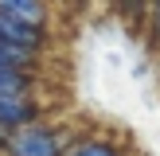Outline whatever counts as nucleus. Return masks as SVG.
Masks as SVG:
<instances>
[{
  "label": "nucleus",
  "mask_w": 160,
  "mask_h": 156,
  "mask_svg": "<svg viewBox=\"0 0 160 156\" xmlns=\"http://www.w3.org/2000/svg\"><path fill=\"white\" fill-rule=\"evenodd\" d=\"M0 16L47 27V4H43V0H0Z\"/></svg>",
  "instance_id": "20e7f679"
},
{
  "label": "nucleus",
  "mask_w": 160,
  "mask_h": 156,
  "mask_svg": "<svg viewBox=\"0 0 160 156\" xmlns=\"http://www.w3.org/2000/svg\"><path fill=\"white\" fill-rule=\"evenodd\" d=\"M67 156H125V152L113 140H106V137H86V140H78V144H70Z\"/></svg>",
  "instance_id": "423d86ee"
},
{
  "label": "nucleus",
  "mask_w": 160,
  "mask_h": 156,
  "mask_svg": "<svg viewBox=\"0 0 160 156\" xmlns=\"http://www.w3.org/2000/svg\"><path fill=\"white\" fill-rule=\"evenodd\" d=\"M0 43H8V47H23V51H35V55H43V47H47V27L0 16Z\"/></svg>",
  "instance_id": "7ed1b4c3"
},
{
  "label": "nucleus",
  "mask_w": 160,
  "mask_h": 156,
  "mask_svg": "<svg viewBox=\"0 0 160 156\" xmlns=\"http://www.w3.org/2000/svg\"><path fill=\"white\" fill-rule=\"evenodd\" d=\"M39 121V105L31 94H0V133H16Z\"/></svg>",
  "instance_id": "f03ea898"
},
{
  "label": "nucleus",
  "mask_w": 160,
  "mask_h": 156,
  "mask_svg": "<svg viewBox=\"0 0 160 156\" xmlns=\"http://www.w3.org/2000/svg\"><path fill=\"white\" fill-rule=\"evenodd\" d=\"M156 16H160V8H156ZM156 35H160V20H156Z\"/></svg>",
  "instance_id": "6e6552de"
},
{
  "label": "nucleus",
  "mask_w": 160,
  "mask_h": 156,
  "mask_svg": "<svg viewBox=\"0 0 160 156\" xmlns=\"http://www.w3.org/2000/svg\"><path fill=\"white\" fill-rule=\"evenodd\" d=\"M35 74H23V70H4L0 66V94H31Z\"/></svg>",
  "instance_id": "0eeeda50"
},
{
  "label": "nucleus",
  "mask_w": 160,
  "mask_h": 156,
  "mask_svg": "<svg viewBox=\"0 0 160 156\" xmlns=\"http://www.w3.org/2000/svg\"><path fill=\"white\" fill-rule=\"evenodd\" d=\"M0 66H4V70H23V74H35V70H39V55H35V51H23V47H8V43H0Z\"/></svg>",
  "instance_id": "39448f33"
},
{
  "label": "nucleus",
  "mask_w": 160,
  "mask_h": 156,
  "mask_svg": "<svg viewBox=\"0 0 160 156\" xmlns=\"http://www.w3.org/2000/svg\"><path fill=\"white\" fill-rule=\"evenodd\" d=\"M0 156H67V133L35 121V125H28V129L8 133Z\"/></svg>",
  "instance_id": "f257e3e1"
}]
</instances>
